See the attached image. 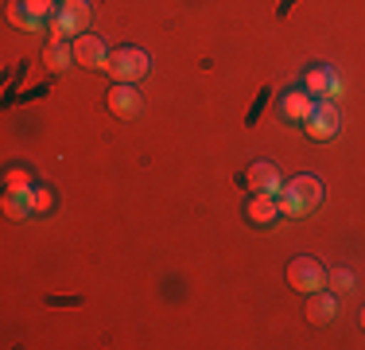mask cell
<instances>
[{
    "mask_svg": "<svg viewBox=\"0 0 365 350\" xmlns=\"http://www.w3.org/2000/svg\"><path fill=\"white\" fill-rule=\"evenodd\" d=\"M319 203H323V179L319 175H295L280 191V214H288V218L311 214Z\"/></svg>",
    "mask_w": 365,
    "mask_h": 350,
    "instance_id": "obj_1",
    "label": "cell"
},
{
    "mask_svg": "<svg viewBox=\"0 0 365 350\" xmlns=\"http://www.w3.org/2000/svg\"><path fill=\"white\" fill-rule=\"evenodd\" d=\"M106 70L113 74V82H136V78H144L148 70H152V59H148V51H140V47H117L109 55Z\"/></svg>",
    "mask_w": 365,
    "mask_h": 350,
    "instance_id": "obj_2",
    "label": "cell"
},
{
    "mask_svg": "<svg viewBox=\"0 0 365 350\" xmlns=\"http://www.w3.org/2000/svg\"><path fill=\"white\" fill-rule=\"evenodd\" d=\"M327 269L319 265L315 257H295L292 265H288V284L295 288V292H303V296H311V292H319V288H327Z\"/></svg>",
    "mask_w": 365,
    "mask_h": 350,
    "instance_id": "obj_3",
    "label": "cell"
},
{
    "mask_svg": "<svg viewBox=\"0 0 365 350\" xmlns=\"http://www.w3.org/2000/svg\"><path fill=\"white\" fill-rule=\"evenodd\" d=\"M338 129H342V117H338L334 101H315V113L303 121V133L311 140H334Z\"/></svg>",
    "mask_w": 365,
    "mask_h": 350,
    "instance_id": "obj_4",
    "label": "cell"
},
{
    "mask_svg": "<svg viewBox=\"0 0 365 350\" xmlns=\"http://www.w3.org/2000/svg\"><path fill=\"white\" fill-rule=\"evenodd\" d=\"M90 28V4L86 0H63L55 16V39H66V35H82Z\"/></svg>",
    "mask_w": 365,
    "mask_h": 350,
    "instance_id": "obj_5",
    "label": "cell"
},
{
    "mask_svg": "<svg viewBox=\"0 0 365 350\" xmlns=\"http://www.w3.org/2000/svg\"><path fill=\"white\" fill-rule=\"evenodd\" d=\"M71 47H74V63H78V66H86V70H106L109 51H106V43H101L98 35L82 31V35L71 43Z\"/></svg>",
    "mask_w": 365,
    "mask_h": 350,
    "instance_id": "obj_6",
    "label": "cell"
},
{
    "mask_svg": "<svg viewBox=\"0 0 365 350\" xmlns=\"http://www.w3.org/2000/svg\"><path fill=\"white\" fill-rule=\"evenodd\" d=\"M245 187L253 191V195H280L284 191V179H280V168L268 160L253 164V168L245 171Z\"/></svg>",
    "mask_w": 365,
    "mask_h": 350,
    "instance_id": "obj_7",
    "label": "cell"
},
{
    "mask_svg": "<svg viewBox=\"0 0 365 350\" xmlns=\"http://www.w3.org/2000/svg\"><path fill=\"white\" fill-rule=\"evenodd\" d=\"M106 105H109V113H117V117H136V113H140V94H136L133 82H113Z\"/></svg>",
    "mask_w": 365,
    "mask_h": 350,
    "instance_id": "obj_8",
    "label": "cell"
},
{
    "mask_svg": "<svg viewBox=\"0 0 365 350\" xmlns=\"http://www.w3.org/2000/svg\"><path fill=\"white\" fill-rule=\"evenodd\" d=\"M315 113V94L311 90H292L280 98V117L284 121H295V125H303V121Z\"/></svg>",
    "mask_w": 365,
    "mask_h": 350,
    "instance_id": "obj_9",
    "label": "cell"
},
{
    "mask_svg": "<svg viewBox=\"0 0 365 350\" xmlns=\"http://www.w3.org/2000/svg\"><path fill=\"white\" fill-rule=\"evenodd\" d=\"M245 218L253 226H272L280 218V195H253L245 206Z\"/></svg>",
    "mask_w": 365,
    "mask_h": 350,
    "instance_id": "obj_10",
    "label": "cell"
},
{
    "mask_svg": "<svg viewBox=\"0 0 365 350\" xmlns=\"http://www.w3.org/2000/svg\"><path fill=\"white\" fill-rule=\"evenodd\" d=\"M303 90H311V94H319V98H327V101H334L338 98V90H342V82H338V74L330 66H315L307 74V86Z\"/></svg>",
    "mask_w": 365,
    "mask_h": 350,
    "instance_id": "obj_11",
    "label": "cell"
},
{
    "mask_svg": "<svg viewBox=\"0 0 365 350\" xmlns=\"http://www.w3.org/2000/svg\"><path fill=\"white\" fill-rule=\"evenodd\" d=\"M338 315V300H334V292H311V300H307V319L315 323V327H323V323H330Z\"/></svg>",
    "mask_w": 365,
    "mask_h": 350,
    "instance_id": "obj_12",
    "label": "cell"
},
{
    "mask_svg": "<svg viewBox=\"0 0 365 350\" xmlns=\"http://www.w3.org/2000/svg\"><path fill=\"white\" fill-rule=\"evenodd\" d=\"M74 63V47H66V39H51L43 51V66L47 70H66Z\"/></svg>",
    "mask_w": 365,
    "mask_h": 350,
    "instance_id": "obj_13",
    "label": "cell"
},
{
    "mask_svg": "<svg viewBox=\"0 0 365 350\" xmlns=\"http://www.w3.org/2000/svg\"><path fill=\"white\" fill-rule=\"evenodd\" d=\"M4 210H8V218H28V214H36V203H31V191H28V195H20V191H8Z\"/></svg>",
    "mask_w": 365,
    "mask_h": 350,
    "instance_id": "obj_14",
    "label": "cell"
},
{
    "mask_svg": "<svg viewBox=\"0 0 365 350\" xmlns=\"http://www.w3.org/2000/svg\"><path fill=\"white\" fill-rule=\"evenodd\" d=\"M4 183H8V191H20V195L36 191V187H31V171H24V168H12L4 175Z\"/></svg>",
    "mask_w": 365,
    "mask_h": 350,
    "instance_id": "obj_15",
    "label": "cell"
},
{
    "mask_svg": "<svg viewBox=\"0 0 365 350\" xmlns=\"http://www.w3.org/2000/svg\"><path fill=\"white\" fill-rule=\"evenodd\" d=\"M24 8L31 12V20H36V24H43L47 16H58L55 12V0H24Z\"/></svg>",
    "mask_w": 365,
    "mask_h": 350,
    "instance_id": "obj_16",
    "label": "cell"
},
{
    "mask_svg": "<svg viewBox=\"0 0 365 350\" xmlns=\"http://www.w3.org/2000/svg\"><path fill=\"white\" fill-rule=\"evenodd\" d=\"M8 20L20 24V28H36V20H31V12L24 8V0H12V4H8Z\"/></svg>",
    "mask_w": 365,
    "mask_h": 350,
    "instance_id": "obj_17",
    "label": "cell"
},
{
    "mask_svg": "<svg viewBox=\"0 0 365 350\" xmlns=\"http://www.w3.org/2000/svg\"><path fill=\"white\" fill-rule=\"evenodd\" d=\"M31 203H36V214H43V210L55 206V195H51L47 187H36V191H31Z\"/></svg>",
    "mask_w": 365,
    "mask_h": 350,
    "instance_id": "obj_18",
    "label": "cell"
},
{
    "mask_svg": "<svg viewBox=\"0 0 365 350\" xmlns=\"http://www.w3.org/2000/svg\"><path fill=\"white\" fill-rule=\"evenodd\" d=\"M334 284H338V288H342V292H346V288H354V276L346 273V269H338V273H334Z\"/></svg>",
    "mask_w": 365,
    "mask_h": 350,
    "instance_id": "obj_19",
    "label": "cell"
},
{
    "mask_svg": "<svg viewBox=\"0 0 365 350\" xmlns=\"http://www.w3.org/2000/svg\"><path fill=\"white\" fill-rule=\"evenodd\" d=\"M361 327H365V308H361Z\"/></svg>",
    "mask_w": 365,
    "mask_h": 350,
    "instance_id": "obj_20",
    "label": "cell"
}]
</instances>
